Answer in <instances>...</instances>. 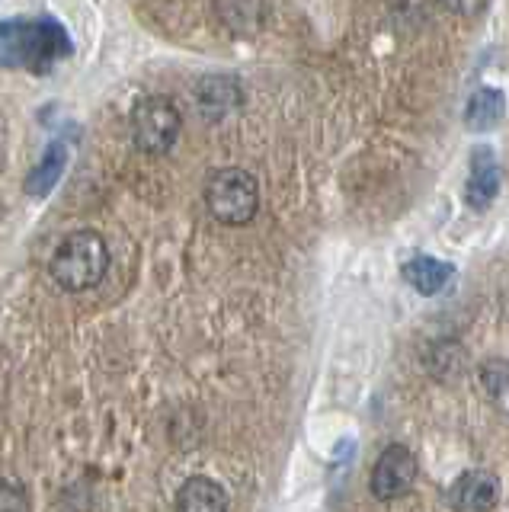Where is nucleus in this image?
Listing matches in <instances>:
<instances>
[{"mask_svg": "<svg viewBox=\"0 0 509 512\" xmlns=\"http://www.w3.org/2000/svg\"><path fill=\"white\" fill-rule=\"evenodd\" d=\"M71 55V39L55 20H0V68L45 74Z\"/></svg>", "mask_w": 509, "mask_h": 512, "instance_id": "f257e3e1", "label": "nucleus"}, {"mask_svg": "<svg viewBox=\"0 0 509 512\" xmlns=\"http://www.w3.org/2000/svg\"><path fill=\"white\" fill-rule=\"evenodd\" d=\"M109 272V247L97 231H74L52 253V279L65 292L97 288Z\"/></svg>", "mask_w": 509, "mask_h": 512, "instance_id": "f03ea898", "label": "nucleus"}, {"mask_svg": "<svg viewBox=\"0 0 509 512\" xmlns=\"http://www.w3.org/2000/svg\"><path fill=\"white\" fill-rule=\"evenodd\" d=\"M205 208L218 224L244 228L260 212L257 176L241 167H221L205 180Z\"/></svg>", "mask_w": 509, "mask_h": 512, "instance_id": "7ed1b4c3", "label": "nucleus"}, {"mask_svg": "<svg viewBox=\"0 0 509 512\" xmlns=\"http://www.w3.org/2000/svg\"><path fill=\"white\" fill-rule=\"evenodd\" d=\"M183 116L170 96H145L132 109V144L138 154L161 157L177 144Z\"/></svg>", "mask_w": 509, "mask_h": 512, "instance_id": "20e7f679", "label": "nucleus"}, {"mask_svg": "<svg viewBox=\"0 0 509 512\" xmlns=\"http://www.w3.org/2000/svg\"><path fill=\"white\" fill-rule=\"evenodd\" d=\"M413 480H417V458H413V452L404 445H388L375 461L369 487L378 500H397V496L410 493Z\"/></svg>", "mask_w": 509, "mask_h": 512, "instance_id": "39448f33", "label": "nucleus"}, {"mask_svg": "<svg viewBox=\"0 0 509 512\" xmlns=\"http://www.w3.org/2000/svg\"><path fill=\"white\" fill-rule=\"evenodd\" d=\"M497 496H500L497 477L487 471H468V474H461L455 480V487L449 490V503L452 509H461V512H484L497 506Z\"/></svg>", "mask_w": 509, "mask_h": 512, "instance_id": "423d86ee", "label": "nucleus"}, {"mask_svg": "<svg viewBox=\"0 0 509 512\" xmlns=\"http://www.w3.org/2000/svg\"><path fill=\"white\" fill-rule=\"evenodd\" d=\"M500 192V164L493 157L490 148H474L471 151V176H468V186H465V199L471 208L484 212V208L497 199Z\"/></svg>", "mask_w": 509, "mask_h": 512, "instance_id": "0eeeda50", "label": "nucleus"}, {"mask_svg": "<svg viewBox=\"0 0 509 512\" xmlns=\"http://www.w3.org/2000/svg\"><path fill=\"white\" fill-rule=\"evenodd\" d=\"M196 100H199L202 116L209 122H218V119H225L234 106H241L244 90L234 77H205L196 90Z\"/></svg>", "mask_w": 509, "mask_h": 512, "instance_id": "6e6552de", "label": "nucleus"}, {"mask_svg": "<svg viewBox=\"0 0 509 512\" xmlns=\"http://www.w3.org/2000/svg\"><path fill=\"white\" fill-rule=\"evenodd\" d=\"M180 512H225L228 493L212 477H189L177 493Z\"/></svg>", "mask_w": 509, "mask_h": 512, "instance_id": "1a4fd4ad", "label": "nucleus"}, {"mask_svg": "<svg viewBox=\"0 0 509 512\" xmlns=\"http://www.w3.org/2000/svg\"><path fill=\"white\" fill-rule=\"evenodd\" d=\"M455 269L449 263L436 260V256H413L410 263H404V279L417 288L420 295H439L445 285L452 282Z\"/></svg>", "mask_w": 509, "mask_h": 512, "instance_id": "9d476101", "label": "nucleus"}, {"mask_svg": "<svg viewBox=\"0 0 509 512\" xmlns=\"http://www.w3.org/2000/svg\"><path fill=\"white\" fill-rule=\"evenodd\" d=\"M65 167H68V148L61 141H55L36 164V170L26 176V192L33 199L49 196V192L55 189V183L61 180V173H65Z\"/></svg>", "mask_w": 509, "mask_h": 512, "instance_id": "9b49d317", "label": "nucleus"}, {"mask_svg": "<svg viewBox=\"0 0 509 512\" xmlns=\"http://www.w3.org/2000/svg\"><path fill=\"white\" fill-rule=\"evenodd\" d=\"M215 10H218V20L231 32H237V36L257 32L266 16L263 0H215Z\"/></svg>", "mask_w": 509, "mask_h": 512, "instance_id": "f8f14e48", "label": "nucleus"}, {"mask_svg": "<svg viewBox=\"0 0 509 512\" xmlns=\"http://www.w3.org/2000/svg\"><path fill=\"white\" fill-rule=\"evenodd\" d=\"M503 103L506 100L500 90H477L468 100L465 122L474 128V132H487V128H493L503 119Z\"/></svg>", "mask_w": 509, "mask_h": 512, "instance_id": "ddd939ff", "label": "nucleus"}, {"mask_svg": "<svg viewBox=\"0 0 509 512\" xmlns=\"http://www.w3.org/2000/svg\"><path fill=\"white\" fill-rule=\"evenodd\" d=\"M0 509H29V500L20 484L0 477Z\"/></svg>", "mask_w": 509, "mask_h": 512, "instance_id": "4468645a", "label": "nucleus"}, {"mask_svg": "<svg viewBox=\"0 0 509 512\" xmlns=\"http://www.w3.org/2000/svg\"><path fill=\"white\" fill-rule=\"evenodd\" d=\"M439 4L455 16H477L487 7V0H439Z\"/></svg>", "mask_w": 509, "mask_h": 512, "instance_id": "2eb2a0df", "label": "nucleus"}]
</instances>
